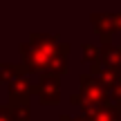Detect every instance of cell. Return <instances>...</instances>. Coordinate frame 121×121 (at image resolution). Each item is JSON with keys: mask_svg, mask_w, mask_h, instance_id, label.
I'll use <instances>...</instances> for the list:
<instances>
[{"mask_svg": "<svg viewBox=\"0 0 121 121\" xmlns=\"http://www.w3.org/2000/svg\"><path fill=\"white\" fill-rule=\"evenodd\" d=\"M72 52V45L60 40L58 34H45V31H34L27 43L20 45L22 63L29 72L38 74H60L67 72V56Z\"/></svg>", "mask_w": 121, "mask_h": 121, "instance_id": "cell-1", "label": "cell"}, {"mask_svg": "<svg viewBox=\"0 0 121 121\" xmlns=\"http://www.w3.org/2000/svg\"><path fill=\"white\" fill-rule=\"evenodd\" d=\"M78 83H81V92L72 96L74 105H81L83 110H92V108H101V105L110 103V94L103 87V83L99 81L92 74H81L78 76Z\"/></svg>", "mask_w": 121, "mask_h": 121, "instance_id": "cell-2", "label": "cell"}, {"mask_svg": "<svg viewBox=\"0 0 121 121\" xmlns=\"http://www.w3.org/2000/svg\"><path fill=\"white\" fill-rule=\"evenodd\" d=\"M34 94L40 105H58L60 103V81L54 74H38L34 83Z\"/></svg>", "mask_w": 121, "mask_h": 121, "instance_id": "cell-3", "label": "cell"}, {"mask_svg": "<svg viewBox=\"0 0 121 121\" xmlns=\"http://www.w3.org/2000/svg\"><path fill=\"white\" fill-rule=\"evenodd\" d=\"M31 96H34V83L27 76H18L9 83V105L11 108H29Z\"/></svg>", "mask_w": 121, "mask_h": 121, "instance_id": "cell-4", "label": "cell"}, {"mask_svg": "<svg viewBox=\"0 0 121 121\" xmlns=\"http://www.w3.org/2000/svg\"><path fill=\"white\" fill-rule=\"evenodd\" d=\"M90 22H92V29L101 36V40L110 43V36L117 31V27H114V13H92Z\"/></svg>", "mask_w": 121, "mask_h": 121, "instance_id": "cell-5", "label": "cell"}, {"mask_svg": "<svg viewBox=\"0 0 121 121\" xmlns=\"http://www.w3.org/2000/svg\"><path fill=\"white\" fill-rule=\"evenodd\" d=\"M87 121H121V108L114 103L101 105V108H92L85 112Z\"/></svg>", "mask_w": 121, "mask_h": 121, "instance_id": "cell-6", "label": "cell"}, {"mask_svg": "<svg viewBox=\"0 0 121 121\" xmlns=\"http://www.w3.org/2000/svg\"><path fill=\"white\" fill-rule=\"evenodd\" d=\"M29 69H27L25 63H2L0 65V83H11L13 78L18 76H27Z\"/></svg>", "mask_w": 121, "mask_h": 121, "instance_id": "cell-7", "label": "cell"}, {"mask_svg": "<svg viewBox=\"0 0 121 121\" xmlns=\"http://www.w3.org/2000/svg\"><path fill=\"white\" fill-rule=\"evenodd\" d=\"M101 58H103V65L121 69V47L119 45L101 43Z\"/></svg>", "mask_w": 121, "mask_h": 121, "instance_id": "cell-8", "label": "cell"}, {"mask_svg": "<svg viewBox=\"0 0 121 121\" xmlns=\"http://www.w3.org/2000/svg\"><path fill=\"white\" fill-rule=\"evenodd\" d=\"M83 63L90 65V69L103 65V58H101V47H96V45H92V43H85V45H83Z\"/></svg>", "mask_w": 121, "mask_h": 121, "instance_id": "cell-9", "label": "cell"}, {"mask_svg": "<svg viewBox=\"0 0 121 121\" xmlns=\"http://www.w3.org/2000/svg\"><path fill=\"white\" fill-rule=\"evenodd\" d=\"M11 114H13V121H29V108H11Z\"/></svg>", "mask_w": 121, "mask_h": 121, "instance_id": "cell-10", "label": "cell"}, {"mask_svg": "<svg viewBox=\"0 0 121 121\" xmlns=\"http://www.w3.org/2000/svg\"><path fill=\"white\" fill-rule=\"evenodd\" d=\"M110 99L114 101V105H119V108H121V78L114 83L112 90H110Z\"/></svg>", "mask_w": 121, "mask_h": 121, "instance_id": "cell-11", "label": "cell"}, {"mask_svg": "<svg viewBox=\"0 0 121 121\" xmlns=\"http://www.w3.org/2000/svg\"><path fill=\"white\" fill-rule=\"evenodd\" d=\"M0 121H13V114H11V108H9V103L0 105Z\"/></svg>", "mask_w": 121, "mask_h": 121, "instance_id": "cell-12", "label": "cell"}, {"mask_svg": "<svg viewBox=\"0 0 121 121\" xmlns=\"http://www.w3.org/2000/svg\"><path fill=\"white\" fill-rule=\"evenodd\" d=\"M60 121H87L85 114H81V117H69V114H60Z\"/></svg>", "mask_w": 121, "mask_h": 121, "instance_id": "cell-13", "label": "cell"}]
</instances>
